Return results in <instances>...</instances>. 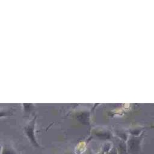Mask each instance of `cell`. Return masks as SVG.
<instances>
[{
  "mask_svg": "<svg viewBox=\"0 0 154 154\" xmlns=\"http://www.w3.org/2000/svg\"><path fill=\"white\" fill-rule=\"evenodd\" d=\"M1 154H19L17 152L10 144H4L2 147Z\"/></svg>",
  "mask_w": 154,
  "mask_h": 154,
  "instance_id": "obj_2",
  "label": "cell"
},
{
  "mask_svg": "<svg viewBox=\"0 0 154 154\" xmlns=\"http://www.w3.org/2000/svg\"><path fill=\"white\" fill-rule=\"evenodd\" d=\"M35 124V118L33 119L31 121H30L28 123V125H26L25 126L24 131L26 137L29 140L30 143L32 144V145L35 147L40 148V146L38 144L34 134Z\"/></svg>",
  "mask_w": 154,
  "mask_h": 154,
  "instance_id": "obj_1",
  "label": "cell"
},
{
  "mask_svg": "<svg viewBox=\"0 0 154 154\" xmlns=\"http://www.w3.org/2000/svg\"><path fill=\"white\" fill-rule=\"evenodd\" d=\"M1 150H2V148H1V146L0 145V154H1Z\"/></svg>",
  "mask_w": 154,
  "mask_h": 154,
  "instance_id": "obj_3",
  "label": "cell"
}]
</instances>
